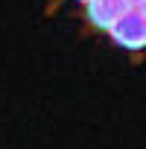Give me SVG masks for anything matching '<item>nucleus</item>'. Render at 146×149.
Instances as JSON below:
<instances>
[{
    "label": "nucleus",
    "mask_w": 146,
    "mask_h": 149,
    "mask_svg": "<svg viewBox=\"0 0 146 149\" xmlns=\"http://www.w3.org/2000/svg\"><path fill=\"white\" fill-rule=\"evenodd\" d=\"M111 41L123 50H143L146 47V15L140 9H126L108 29Z\"/></svg>",
    "instance_id": "1"
},
{
    "label": "nucleus",
    "mask_w": 146,
    "mask_h": 149,
    "mask_svg": "<svg viewBox=\"0 0 146 149\" xmlns=\"http://www.w3.org/2000/svg\"><path fill=\"white\" fill-rule=\"evenodd\" d=\"M126 12V3L123 0H91L85 3V18L94 29H111V24Z\"/></svg>",
    "instance_id": "2"
},
{
    "label": "nucleus",
    "mask_w": 146,
    "mask_h": 149,
    "mask_svg": "<svg viewBox=\"0 0 146 149\" xmlns=\"http://www.w3.org/2000/svg\"><path fill=\"white\" fill-rule=\"evenodd\" d=\"M123 3H126V9H140L143 0H123Z\"/></svg>",
    "instance_id": "3"
},
{
    "label": "nucleus",
    "mask_w": 146,
    "mask_h": 149,
    "mask_svg": "<svg viewBox=\"0 0 146 149\" xmlns=\"http://www.w3.org/2000/svg\"><path fill=\"white\" fill-rule=\"evenodd\" d=\"M79 3H91V0H79Z\"/></svg>",
    "instance_id": "5"
},
{
    "label": "nucleus",
    "mask_w": 146,
    "mask_h": 149,
    "mask_svg": "<svg viewBox=\"0 0 146 149\" xmlns=\"http://www.w3.org/2000/svg\"><path fill=\"white\" fill-rule=\"evenodd\" d=\"M140 12H143V15H146V0H143V3H140Z\"/></svg>",
    "instance_id": "4"
}]
</instances>
